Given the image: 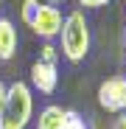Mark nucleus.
<instances>
[{
	"instance_id": "f257e3e1",
	"label": "nucleus",
	"mask_w": 126,
	"mask_h": 129,
	"mask_svg": "<svg viewBox=\"0 0 126 129\" xmlns=\"http://www.w3.org/2000/svg\"><path fill=\"white\" fill-rule=\"evenodd\" d=\"M34 121V95L25 81L6 84V101L0 107V129H28Z\"/></svg>"
},
{
	"instance_id": "f03ea898",
	"label": "nucleus",
	"mask_w": 126,
	"mask_h": 129,
	"mask_svg": "<svg viewBox=\"0 0 126 129\" xmlns=\"http://www.w3.org/2000/svg\"><path fill=\"white\" fill-rule=\"evenodd\" d=\"M90 23L84 17L81 9H73L65 14V23L59 31V53L67 62H84V56L90 53Z\"/></svg>"
},
{
	"instance_id": "7ed1b4c3",
	"label": "nucleus",
	"mask_w": 126,
	"mask_h": 129,
	"mask_svg": "<svg viewBox=\"0 0 126 129\" xmlns=\"http://www.w3.org/2000/svg\"><path fill=\"white\" fill-rule=\"evenodd\" d=\"M62 23H65V14H62V9H59V6L39 3V6H36V11H34V20L28 23V28H31L39 39L51 42L53 37H59Z\"/></svg>"
},
{
	"instance_id": "20e7f679",
	"label": "nucleus",
	"mask_w": 126,
	"mask_h": 129,
	"mask_svg": "<svg viewBox=\"0 0 126 129\" xmlns=\"http://www.w3.org/2000/svg\"><path fill=\"white\" fill-rule=\"evenodd\" d=\"M98 104L112 115L126 112V76H109L98 84Z\"/></svg>"
},
{
	"instance_id": "39448f33",
	"label": "nucleus",
	"mask_w": 126,
	"mask_h": 129,
	"mask_svg": "<svg viewBox=\"0 0 126 129\" xmlns=\"http://www.w3.org/2000/svg\"><path fill=\"white\" fill-rule=\"evenodd\" d=\"M31 90L42 93V95H53L56 87H59V70H56V64H48V62H34L31 64V84H28Z\"/></svg>"
},
{
	"instance_id": "423d86ee",
	"label": "nucleus",
	"mask_w": 126,
	"mask_h": 129,
	"mask_svg": "<svg viewBox=\"0 0 126 129\" xmlns=\"http://www.w3.org/2000/svg\"><path fill=\"white\" fill-rule=\"evenodd\" d=\"M17 45H20V37L17 28L9 17H0V62H9L17 56Z\"/></svg>"
},
{
	"instance_id": "0eeeda50",
	"label": "nucleus",
	"mask_w": 126,
	"mask_h": 129,
	"mask_svg": "<svg viewBox=\"0 0 126 129\" xmlns=\"http://www.w3.org/2000/svg\"><path fill=\"white\" fill-rule=\"evenodd\" d=\"M34 123H36V129H65V123H67V110L59 107V104H48V107L39 110V118H36Z\"/></svg>"
},
{
	"instance_id": "6e6552de",
	"label": "nucleus",
	"mask_w": 126,
	"mask_h": 129,
	"mask_svg": "<svg viewBox=\"0 0 126 129\" xmlns=\"http://www.w3.org/2000/svg\"><path fill=\"white\" fill-rule=\"evenodd\" d=\"M59 48L53 45V42H42V48H39V62H48V64H56L59 62Z\"/></svg>"
},
{
	"instance_id": "1a4fd4ad",
	"label": "nucleus",
	"mask_w": 126,
	"mask_h": 129,
	"mask_svg": "<svg viewBox=\"0 0 126 129\" xmlns=\"http://www.w3.org/2000/svg\"><path fill=\"white\" fill-rule=\"evenodd\" d=\"M36 6H39V0H23V3H20V20H23V25H28L34 20Z\"/></svg>"
},
{
	"instance_id": "9d476101",
	"label": "nucleus",
	"mask_w": 126,
	"mask_h": 129,
	"mask_svg": "<svg viewBox=\"0 0 126 129\" xmlns=\"http://www.w3.org/2000/svg\"><path fill=\"white\" fill-rule=\"evenodd\" d=\"M65 129H90V123H87V118H84L81 112L67 110V123H65Z\"/></svg>"
},
{
	"instance_id": "9b49d317",
	"label": "nucleus",
	"mask_w": 126,
	"mask_h": 129,
	"mask_svg": "<svg viewBox=\"0 0 126 129\" xmlns=\"http://www.w3.org/2000/svg\"><path fill=\"white\" fill-rule=\"evenodd\" d=\"M109 0H78V6L81 9H104Z\"/></svg>"
},
{
	"instance_id": "f8f14e48",
	"label": "nucleus",
	"mask_w": 126,
	"mask_h": 129,
	"mask_svg": "<svg viewBox=\"0 0 126 129\" xmlns=\"http://www.w3.org/2000/svg\"><path fill=\"white\" fill-rule=\"evenodd\" d=\"M112 129H126V115H118L115 123H112Z\"/></svg>"
},
{
	"instance_id": "ddd939ff",
	"label": "nucleus",
	"mask_w": 126,
	"mask_h": 129,
	"mask_svg": "<svg viewBox=\"0 0 126 129\" xmlns=\"http://www.w3.org/2000/svg\"><path fill=\"white\" fill-rule=\"evenodd\" d=\"M3 101H6V84L0 81V107H3Z\"/></svg>"
},
{
	"instance_id": "4468645a",
	"label": "nucleus",
	"mask_w": 126,
	"mask_h": 129,
	"mask_svg": "<svg viewBox=\"0 0 126 129\" xmlns=\"http://www.w3.org/2000/svg\"><path fill=\"white\" fill-rule=\"evenodd\" d=\"M42 3H51V6H56V3H62V0H42Z\"/></svg>"
},
{
	"instance_id": "2eb2a0df",
	"label": "nucleus",
	"mask_w": 126,
	"mask_h": 129,
	"mask_svg": "<svg viewBox=\"0 0 126 129\" xmlns=\"http://www.w3.org/2000/svg\"><path fill=\"white\" fill-rule=\"evenodd\" d=\"M0 9H3V0H0Z\"/></svg>"
},
{
	"instance_id": "dca6fc26",
	"label": "nucleus",
	"mask_w": 126,
	"mask_h": 129,
	"mask_svg": "<svg viewBox=\"0 0 126 129\" xmlns=\"http://www.w3.org/2000/svg\"><path fill=\"white\" fill-rule=\"evenodd\" d=\"M123 115H126V112H123Z\"/></svg>"
}]
</instances>
